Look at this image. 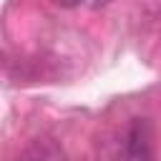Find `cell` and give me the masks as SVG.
<instances>
[{"instance_id":"3","label":"cell","mask_w":161,"mask_h":161,"mask_svg":"<svg viewBox=\"0 0 161 161\" xmlns=\"http://www.w3.org/2000/svg\"><path fill=\"white\" fill-rule=\"evenodd\" d=\"M55 5L60 8H78V5H86V0H53Z\"/></svg>"},{"instance_id":"4","label":"cell","mask_w":161,"mask_h":161,"mask_svg":"<svg viewBox=\"0 0 161 161\" xmlns=\"http://www.w3.org/2000/svg\"><path fill=\"white\" fill-rule=\"evenodd\" d=\"M111 0H86V5L88 8H103V5H108Z\"/></svg>"},{"instance_id":"1","label":"cell","mask_w":161,"mask_h":161,"mask_svg":"<svg viewBox=\"0 0 161 161\" xmlns=\"http://www.w3.org/2000/svg\"><path fill=\"white\" fill-rule=\"evenodd\" d=\"M123 161H156L153 126L148 118H131L123 133Z\"/></svg>"},{"instance_id":"2","label":"cell","mask_w":161,"mask_h":161,"mask_svg":"<svg viewBox=\"0 0 161 161\" xmlns=\"http://www.w3.org/2000/svg\"><path fill=\"white\" fill-rule=\"evenodd\" d=\"M18 161H63V151H60L53 141L38 138V141H33V143L23 151V156H20Z\"/></svg>"}]
</instances>
